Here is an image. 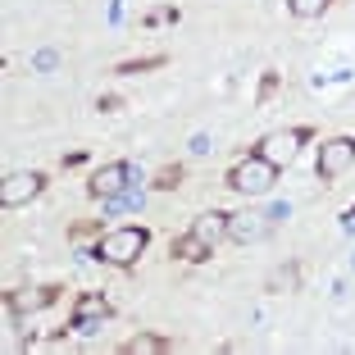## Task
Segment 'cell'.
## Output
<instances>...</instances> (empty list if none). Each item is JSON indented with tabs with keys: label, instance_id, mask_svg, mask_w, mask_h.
Returning <instances> with one entry per match:
<instances>
[{
	"label": "cell",
	"instance_id": "cell-1",
	"mask_svg": "<svg viewBox=\"0 0 355 355\" xmlns=\"http://www.w3.org/2000/svg\"><path fill=\"white\" fill-rule=\"evenodd\" d=\"M146 241H150L146 228H110L105 237H96L92 260H105V264H114V269H132L141 260V251H146Z\"/></svg>",
	"mask_w": 355,
	"mask_h": 355
},
{
	"label": "cell",
	"instance_id": "cell-2",
	"mask_svg": "<svg viewBox=\"0 0 355 355\" xmlns=\"http://www.w3.org/2000/svg\"><path fill=\"white\" fill-rule=\"evenodd\" d=\"M273 178H278V164H269L264 155H246L241 164H232L228 187L241 191V196H264L273 187Z\"/></svg>",
	"mask_w": 355,
	"mask_h": 355
},
{
	"label": "cell",
	"instance_id": "cell-3",
	"mask_svg": "<svg viewBox=\"0 0 355 355\" xmlns=\"http://www.w3.org/2000/svg\"><path fill=\"white\" fill-rule=\"evenodd\" d=\"M305 141H310V128H278V132H269V137L260 141V150H255V155H264L269 164L287 168L296 155H301Z\"/></svg>",
	"mask_w": 355,
	"mask_h": 355
},
{
	"label": "cell",
	"instance_id": "cell-4",
	"mask_svg": "<svg viewBox=\"0 0 355 355\" xmlns=\"http://www.w3.org/2000/svg\"><path fill=\"white\" fill-rule=\"evenodd\" d=\"M351 164H355V137H328L324 146H319V164H314V173L324 178V182H333V178H342Z\"/></svg>",
	"mask_w": 355,
	"mask_h": 355
},
{
	"label": "cell",
	"instance_id": "cell-5",
	"mask_svg": "<svg viewBox=\"0 0 355 355\" xmlns=\"http://www.w3.org/2000/svg\"><path fill=\"white\" fill-rule=\"evenodd\" d=\"M46 187V173H37V168H19V173H10L5 182H0V205L5 209H19L28 205V200H37Z\"/></svg>",
	"mask_w": 355,
	"mask_h": 355
},
{
	"label": "cell",
	"instance_id": "cell-6",
	"mask_svg": "<svg viewBox=\"0 0 355 355\" xmlns=\"http://www.w3.org/2000/svg\"><path fill=\"white\" fill-rule=\"evenodd\" d=\"M128 182H132V164H123V159H114V164H105L92 173V196L96 200H119L128 191Z\"/></svg>",
	"mask_w": 355,
	"mask_h": 355
},
{
	"label": "cell",
	"instance_id": "cell-7",
	"mask_svg": "<svg viewBox=\"0 0 355 355\" xmlns=\"http://www.w3.org/2000/svg\"><path fill=\"white\" fill-rule=\"evenodd\" d=\"M269 223L273 219H264V214H228V237L246 246V241H260L269 232Z\"/></svg>",
	"mask_w": 355,
	"mask_h": 355
},
{
	"label": "cell",
	"instance_id": "cell-8",
	"mask_svg": "<svg viewBox=\"0 0 355 355\" xmlns=\"http://www.w3.org/2000/svg\"><path fill=\"white\" fill-rule=\"evenodd\" d=\"M10 314H32V310H46V305L60 301V287H37V292H10Z\"/></svg>",
	"mask_w": 355,
	"mask_h": 355
},
{
	"label": "cell",
	"instance_id": "cell-9",
	"mask_svg": "<svg viewBox=\"0 0 355 355\" xmlns=\"http://www.w3.org/2000/svg\"><path fill=\"white\" fill-rule=\"evenodd\" d=\"M200 241H209V246H219V237H228V214H219V209H209V214H200V219H191V228Z\"/></svg>",
	"mask_w": 355,
	"mask_h": 355
},
{
	"label": "cell",
	"instance_id": "cell-10",
	"mask_svg": "<svg viewBox=\"0 0 355 355\" xmlns=\"http://www.w3.org/2000/svg\"><path fill=\"white\" fill-rule=\"evenodd\" d=\"M173 255H178V260H187V264H200V260H209V255H214V246H209V241H200L196 232H182V237H173Z\"/></svg>",
	"mask_w": 355,
	"mask_h": 355
},
{
	"label": "cell",
	"instance_id": "cell-11",
	"mask_svg": "<svg viewBox=\"0 0 355 355\" xmlns=\"http://www.w3.org/2000/svg\"><path fill=\"white\" fill-rule=\"evenodd\" d=\"M164 351H173V342L159 333H137L123 342V355H164Z\"/></svg>",
	"mask_w": 355,
	"mask_h": 355
},
{
	"label": "cell",
	"instance_id": "cell-12",
	"mask_svg": "<svg viewBox=\"0 0 355 355\" xmlns=\"http://www.w3.org/2000/svg\"><path fill=\"white\" fill-rule=\"evenodd\" d=\"M168 55H141V60H123L119 64V73L123 78H137V73H150V69H164Z\"/></svg>",
	"mask_w": 355,
	"mask_h": 355
},
{
	"label": "cell",
	"instance_id": "cell-13",
	"mask_svg": "<svg viewBox=\"0 0 355 355\" xmlns=\"http://www.w3.org/2000/svg\"><path fill=\"white\" fill-rule=\"evenodd\" d=\"M296 282H301V269L296 264H282V269L269 273V292H296Z\"/></svg>",
	"mask_w": 355,
	"mask_h": 355
},
{
	"label": "cell",
	"instance_id": "cell-14",
	"mask_svg": "<svg viewBox=\"0 0 355 355\" xmlns=\"http://www.w3.org/2000/svg\"><path fill=\"white\" fill-rule=\"evenodd\" d=\"M105 319H110V314H96V310H87V314H73V324H69V328H73L78 337H96V333H101V324H105Z\"/></svg>",
	"mask_w": 355,
	"mask_h": 355
},
{
	"label": "cell",
	"instance_id": "cell-15",
	"mask_svg": "<svg viewBox=\"0 0 355 355\" xmlns=\"http://www.w3.org/2000/svg\"><path fill=\"white\" fill-rule=\"evenodd\" d=\"M328 5H333V0H287L292 19H319V14H324Z\"/></svg>",
	"mask_w": 355,
	"mask_h": 355
},
{
	"label": "cell",
	"instance_id": "cell-16",
	"mask_svg": "<svg viewBox=\"0 0 355 355\" xmlns=\"http://www.w3.org/2000/svg\"><path fill=\"white\" fill-rule=\"evenodd\" d=\"M178 182H182V164H164L155 173V182H150V187H155V191H173Z\"/></svg>",
	"mask_w": 355,
	"mask_h": 355
},
{
	"label": "cell",
	"instance_id": "cell-17",
	"mask_svg": "<svg viewBox=\"0 0 355 355\" xmlns=\"http://www.w3.org/2000/svg\"><path fill=\"white\" fill-rule=\"evenodd\" d=\"M178 19H182V14H178L173 5H159V10H150L141 23H146V28H159V23H178Z\"/></svg>",
	"mask_w": 355,
	"mask_h": 355
},
{
	"label": "cell",
	"instance_id": "cell-18",
	"mask_svg": "<svg viewBox=\"0 0 355 355\" xmlns=\"http://www.w3.org/2000/svg\"><path fill=\"white\" fill-rule=\"evenodd\" d=\"M92 237H105L101 223H83V228H73V241H78V246H83V241H92Z\"/></svg>",
	"mask_w": 355,
	"mask_h": 355
},
{
	"label": "cell",
	"instance_id": "cell-19",
	"mask_svg": "<svg viewBox=\"0 0 355 355\" xmlns=\"http://www.w3.org/2000/svg\"><path fill=\"white\" fill-rule=\"evenodd\" d=\"M273 92H278V73H264V83H260V96H255V101L264 105V101H269Z\"/></svg>",
	"mask_w": 355,
	"mask_h": 355
},
{
	"label": "cell",
	"instance_id": "cell-20",
	"mask_svg": "<svg viewBox=\"0 0 355 355\" xmlns=\"http://www.w3.org/2000/svg\"><path fill=\"white\" fill-rule=\"evenodd\" d=\"M119 105H123V101H119V96H101V101H96V110H101V114H114Z\"/></svg>",
	"mask_w": 355,
	"mask_h": 355
},
{
	"label": "cell",
	"instance_id": "cell-21",
	"mask_svg": "<svg viewBox=\"0 0 355 355\" xmlns=\"http://www.w3.org/2000/svg\"><path fill=\"white\" fill-rule=\"evenodd\" d=\"M346 223H355V209H351V214H346Z\"/></svg>",
	"mask_w": 355,
	"mask_h": 355
}]
</instances>
